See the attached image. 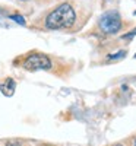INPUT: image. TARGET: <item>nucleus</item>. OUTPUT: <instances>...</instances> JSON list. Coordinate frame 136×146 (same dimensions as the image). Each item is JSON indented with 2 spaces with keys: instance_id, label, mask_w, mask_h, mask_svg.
Listing matches in <instances>:
<instances>
[{
  "instance_id": "nucleus-6",
  "label": "nucleus",
  "mask_w": 136,
  "mask_h": 146,
  "mask_svg": "<svg viewBox=\"0 0 136 146\" xmlns=\"http://www.w3.org/2000/svg\"><path fill=\"white\" fill-rule=\"evenodd\" d=\"M12 19H15L18 23H21V25H25V22H23V18L22 16H10Z\"/></svg>"
},
{
  "instance_id": "nucleus-3",
  "label": "nucleus",
  "mask_w": 136,
  "mask_h": 146,
  "mask_svg": "<svg viewBox=\"0 0 136 146\" xmlns=\"http://www.w3.org/2000/svg\"><path fill=\"white\" fill-rule=\"evenodd\" d=\"M100 28L104 34H116L121 29V18L117 12H107L100 18Z\"/></svg>"
},
{
  "instance_id": "nucleus-5",
  "label": "nucleus",
  "mask_w": 136,
  "mask_h": 146,
  "mask_svg": "<svg viewBox=\"0 0 136 146\" xmlns=\"http://www.w3.org/2000/svg\"><path fill=\"white\" fill-rule=\"evenodd\" d=\"M6 146H22V142L18 139H12V140L6 142Z\"/></svg>"
},
{
  "instance_id": "nucleus-8",
  "label": "nucleus",
  "mask_w": 136,
  "mask_h": 146,
  "mask_svg": "<svg viewBox=\"0 0 136 146\" xmlns=\"http://www.w3.org/2000/svg\"><path fill=\"white\" fill-rule=\"evenodd\" d=\"M114 146H120V145H114Z\"/></svg>"
},
{
  "instance_id": "nucleus-1",
  "label": "nucleus",
  "mask_w": 136,
  "mask_h": 146,
  "mask_svg": "<svg viewBox=\"0 0 136 146\" xmlns=\"http://www.w3.org/2000/svg\"><path fill=\"white\" fill-rule=\"evenodd\" d=\"M76 22V12L69 3H61L45 16L47 29H69Z\"/></svg>"
},
{
  "instance_id": "nucleus-2",
  "label": "nucleus",
  "mask_w": 136,
  "mask_h": 146,
  "mask_svg": "<svg viewBox=\"0 0 136 146\" xmlns=\"http://www.w3.org/2000/svg\"><path fill=\"white\" fill-rule=\"evenodd\" d=\"M21 66L27 70L35 72V70H50L53 64L47 54L40 53V51H32L22 60Z\"/></svg>"
},
{
  "instance_id": "nucleus-7",
  "label": "nucleus",
  "mask_w": 136,
  "mask_h": 146,
  "mask_svg": "<svg viewBox=\"0 0 136 146\" xmlns=\"http://www.w3.org/2000/svg\"><path fill=\"white\" fill-rule=\"evenodd\" d=\"M132 146H136V137L133 139V142H132Z\"/></svg>"
},
{
  "instance_id": "nucleus-4",
  "label": "nucleus",
  "mask_w": 136,
  "mask_h": 146,
  "mask_svg": "<svg viewBox=\"0 0 136 146\" xmlns=\"http://www.w3.org/2000/svg\"><path fill=\"white\" fill-rule=\"evenodd\" d=\"M16 89V82L12 78H6L3 82H0V91L6 96H12Z\"/></svg>"
}]
</instances>
